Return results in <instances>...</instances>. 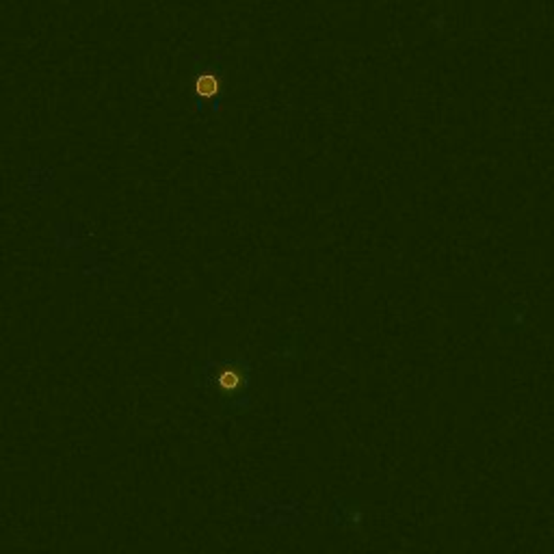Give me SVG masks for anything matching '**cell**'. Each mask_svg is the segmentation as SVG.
I'll use <instances>...</instances> for the list:
<instances>
[{"mask_svg": "<svg viewBox=\"0 0 554 554\" xmlns=\"http://www.w3.org/2000/svg\"><path fill=\"white\" fill-rule=\"evenodd\" d=\"M200 93L208 95V93H217L219 91V80H215L213 76H204L200 78V87H198Z\"/></svg>", "mask_w": 554, "mask_h": 554, "instance_id": "1", "label": "cell"}]
</instances>
